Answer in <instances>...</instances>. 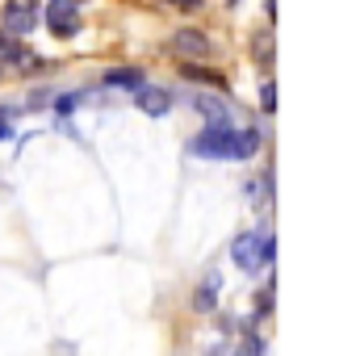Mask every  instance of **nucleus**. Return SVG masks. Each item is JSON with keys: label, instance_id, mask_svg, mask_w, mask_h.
Segmentation results:
<instances>
[{"label": "nucleus", "instance_id": "1", "mask_svg": "<svg viewBox=\"0 0 356 356\" xmlns=\"http://www.w3.org/2000/svg\"><path fill=\"white\" fill-rule=\"evenodd\" d=\"M193 155L206 159H252L260 151V130H231V126H206L193 147Z\"/></svg>", "mask_w": 356, "mask_h": 356}, {"label": "nucleus", "instance_id": "2", "mask_svg": "<svg viewBox=\"0 0 356 356\" xmlns=\"http://www.w3.org/2000/svg\"><path fill=\"white\" fill-rule=\"evenodd\" d=\"M231 256H235V264H239L243 273H256V268L273 264L277 243H273V235H256V231H248V235H239V239L231 243Z\"/></svg>", "mask_w": 356, "mask_h": 356}, {"label": "nucleus", "instance_id": "3", "mask_svg": "<svg viewBox=\"0 0 356 356\" xmlns=\"http://www.w3.org/2000/svg\"><path fill=\"white\" fill-rule=\"evenodd\" d=\"M0 26H5V38H26L38 26V0H5V13H0Z\"/></svg>", "mask_w": 356, "mask_h": 356}, {"label": "nucleus", "instance_id": "4", "mask_svg": "<svg viewBox=\"0 0 356 356\" xmlns=\"http://www.w3.org/2000/svg\"><path fill=\"white\" fill-rule=\"evenodd\" d=\"M47 26L59 38H76L80 34V9H76V0H51V5H47Z\"/></svg>", "mask_w": 356, "mask_h": 356}, {"label": "nucleus", "instance_id": "5", "mask_svg": "<svg viewBox=\"0 0 356 356\" xmlns=\"http://www.w3.org/2000/svg\"><path fill=\"white\" fill-rule=\"evenodd\" d=\"M172 47H176V55H185V59H206V55H214V42H210L202 30H176V34H172Z\"/></svg>", "mask_w": 356, "mask_h": 356}, {"label": "nucleus", "instance_id": "6", "mask_svg": "<svg viewBox=\"0 0 356 356\" xmlns=\"http://www.w3.org/2000/svg\"><path fill=\"white\" fill-rule=\"evenodd\" d=\"M138 109L151 113V118H163V113L172 109V97H168L163 88H138Z\"/></svg>", "mask_w": 356, "mask_h": 356}, {"label": "nucleus", "instance_id": "7", "mask_svg": "<svg viewBox=\"0 0 356 356\" xmlns=\"http://www.w3.org/2000/svg\"><path fill=\"white\" fill-rule=\"evenodd\" d=\"M193 109H197L210 126H231V109H227L222 101H214V97H197V101H193Z\"/></svg>", "mask_w": 356, "mask_h": 356}, {"label": "nucleus", "instance_id": "8", "mask_svg": "<svg viewBox=\"0 0 356 356\" xmlns=\"http://www.w3.org/2000/svg\"><path fill=\"white\" fill-rule=\"evenodd\" d=\"M105 84H109V88H143V72L122 67V72H109V76H105Z\"/></svg>", "mask_w": 356, "mask_h": 356}, {"label": "nucleus", "instance_id": "9", "mask_svg": "<svg viewBox=\"0 0 356 356\" xmlns=\"http://www.w3.org/2000/svg\"><path fill=\"white\" fill-rule=\"evenodd\" d=\"M214 298H218V273L206 277V285L197 289V310H214Z\"/></svg>", "mask_w": 356, "mask_h": 356}, {"label": "nucleus", "instance_id": "10", "mask_svg": "<svg viewBox=\"0 0 356 356\" xmlns=\"http://www.w3.org/2000/svg\"><path fill=\"white\" fill-rule=\"evenodd\" d=\"M181 72H185V80H206V84L222 88V76H218V72H202V67H193V63H185Z\"/></svg>", "mask_w": 356, "mask_h": 356}, {"label": "nucleus", "instance_id": "11", "mask_svg": "<svg viewBox=\"0 0 356 356\" xmlns=\"http://www.w3.org/2000/svg\"><path fill=\"white\" fill-rule=\"evenodd\" d=\"M235 356H264V339H260V335H248L243 348H239Z\"/></svg>", "mask_w": 356, "mask_h": 356}, {"label": "nucleus", "instance_id": "12", "mask_svg": "<svg viewBox=\"0 0 356 356\" xmlns=\"http://www.w3.org/2000/svg\"><path fill=\"white\" fill-rule=\"evenodd\" d=\"M260 105H264L268 113L277 109V88H273V84H264V88H260Z\"/></svg>", "mask_w": 356, "mask_h": 356}, {"label": "nucleus", "instance_id": "13", "mask_svg": "<svg viewBox=\"0 0 356 356\" xmlns=\"http://www.w3.org/2000/svg\"><path fill=\"white\" fill-rule=\"evenodd\" d=\"M252 51H260V59L268 63V59H273V42H268V34H264L260 42H252Z\"/></svg>", "mask_w": 356, "mask_h": 356}, {"label": "nucleus", "instance_id": "14", "mask_svg": "<svg viewBox=\"0 0 356 356\" xmlns=\"http://www.w3.org/2000/svg\"><path fill=\"white\" fill-rule=\"evenodd\" d=\"M9 134H13V126H9V113L0 109V138H9Z\"/></svg>", "mask_w": 356, "mask_h": 356}, {"label": "nucleus", "instance_id": "15", "mask_svg": "<svg viewBox=\"0 0 356 356\" xmlns=\"http://www.w3.org/2000/svg\"><path fill=\"white\" fill-rule=\"evenodd\" d=\"M172 5H176V9H197L202 0H172Z\"/></svg>", "mask_w": 356, "mask_h": 356}, {"label": "nucleus", "instance_id": "16", "mask_svg": "<svg viewBox=\"0 0 356 356\" xmlns=\"http://www.w3.org/2000/svg\"><path fill=\"white\" fill-rule=\"evenodd\" d=\"M76 5H80V0H76Z\"/></svg>", "mask_w": 356, "mask_h": 356}]
</instances>
